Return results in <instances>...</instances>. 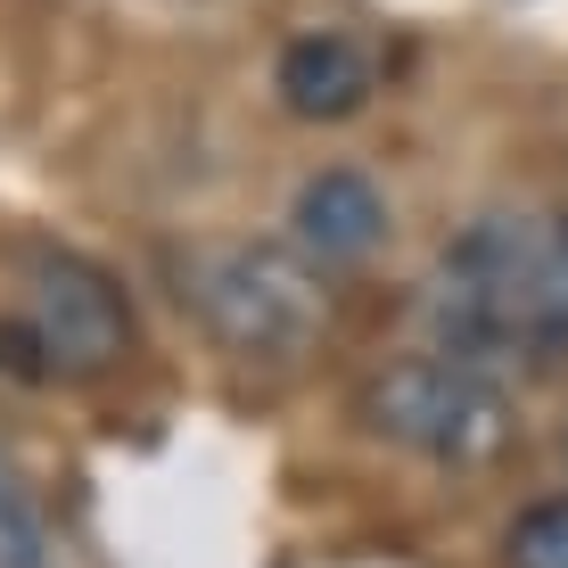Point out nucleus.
I'll return each mask as SVG.
<instances>
[{"label":"nucleus","mask_w":568,"mask_h":568,"mask_svg":"<svg viewBox=\"0 0 568 568\" xmlns=\"http://www.w3.org/2000/svg\"><path fill=\"white\" fill-rule=\"evenodd\" d=\"M503 568H568V495L519 503L503 527Z\"/></svg>","instance_id":"0eeeda50"},{"label":"nucleus","mask_w":568,"mask_h":568,"mask_svg":"<svg viewBox=\"0 0 568 568\" xmlns=\"http://www.w3.org/2000/svg\"><path fill=\"white\" fill-rule=\"evenodd\" d=\"M355 420L379 445L437 462V469H495L519 445V413L503 396V379L469 355H445V346L387 355L355 387Z\"/></svg>","instance_id":"7ed1b4c3"},{"label":"nucleus","mask_w":568,"mask_h":568,"mask_svg":"<svg viewBox=\"0 0 568 568\" xmlns=\"http://www.w3.org/2000/svg\"><path fill=\"white\" fill-rule=\"evenodd\" d=\"M17 338L58 379H108L141 346V313H132L124 281L108 264L67 256V247H33L17 264Z\"/></svg>","instance_id":"20e7f679"},{"label":"nucleus","mask_w":568,"mask_h":568,"mask_svg":"<svg viewBox=\"0 0 568 568\" xmlns=\"http://www.w3.org/2000/svg\"><path fill=\"white\" fill-rule=\"evenodd\" d=\"M0 568H42V536H33V511L9 469H0Z\"/></svg>","instance_id":"6e6552de"},{"label":"nucleus","mask_w":568,"mask_h":568,"mask_svg":"<svg viewBox=\"0 0 568 568\" xmlns=\"http://www.w3.org/2000/svg\"><path fill=\"white\" fill-rule=\"evenodd\" d=\"M560 462H568V428H560Z\"/></svg>","instance_id":"1a4fd4ad"},{"label":"nucleus","mask_w":568,"mask_h":568,"mask_svg":"<svg viewBox=\"0 0 568 568\" xmlns=\"http://www.w3.org/2000/svg\"><path fill=\"white\" fill-rule=\"evenodd\" d=\"M272 83H281L288 115H305V124H346V115H363L371 91H379V58H371V42H355V33L313 26V33H288L281 42Z\"/></svg>","instance_id":"423d86ee"},{"label":"nucleus","mask_w":568,"mask_h":568,"mask_svg":"<svg viewBox=\"0 0 568 568\" xmlns=\"http://www.w3.org/2000/svg\"><path fill=\"white\" fill-rule=\"evenodd\" d=\"M428 329L469 363H568V214L495 206L428 272Z\"/></svg>","instance_id":"f257e3e1"},{"label":"nucleus","mask_w":568,"mask_h":568,"mask_svg":"<svg viewBox=\"0 0 568 568\" xmlns=\"http://www.w3.org/2000/svg\"><path fill=\"white\" fill-rule=\"evenodd\" d=\"M173 297L206 329V346L256 363V371H297L329 346L338 329V272H322L288 240H206L182 247Z\"/></svg>","instance_id":"f03ea898"},{"label":"nucleus","mask_w":568,"mask_h":568,"mask_svg":"<svg viewBox=\"0 0 568 568\" xmlns=\"http://www.w3.org/2000/svg\"><path fill=\"white\" fill-rule=\"evenodd\" d=\"M396 240V214H387V190L371 182L363 165H322L297 182L288 199V247H305L322 272H363L387 256Z\"/></svg>","instance_id":"39448f33"}]
</instances>
